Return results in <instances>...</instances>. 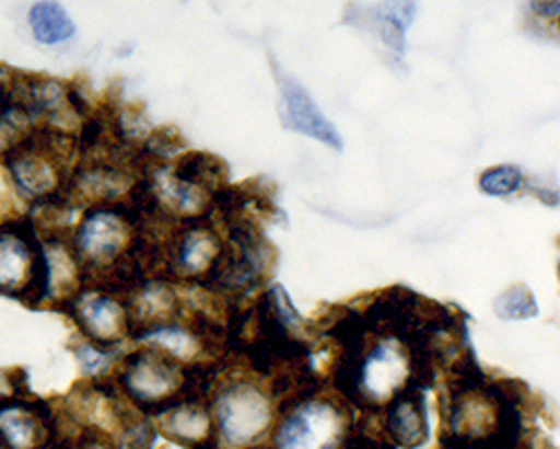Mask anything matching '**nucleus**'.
<instances>
[{
	"instance_id": "1",
	"label": "nucleus",
	"mask_w": 560,
	"mask_h": 449,
	"mask_svg": "<svg viewBox=\"0 0 560 449\" xmlns=\"http://www.w3.org/2000/svg\"><path fill=\"white\" fill-rule=\"evenodd\" d=\"M525 434L518 398L509 387L489 382L466 362L451 382L444 449H521Z\"/></svg>"
},
{
	"instance_id": "2",
	"label": "nucleus",
	"mask_w": 560,
	"mask_h": 449,
	"mask_svg": "<svg viewBox=\"0 0 560 449\" xmlns=\"http://www.w3.org/2000/svg\"><path fill=\"white\" fill-rule=\"evenodd\" d=\"M348 440L346 407L323 395L294 402L273 429V449H343Z\"/></svg>"
},
{
	"instance_id": "3",
	"label": "nucleus",
	"mask_w": 560,
	"mask_h": 449,
	"mask_svg": "<svg viewBox=\"0 0 560 449\" xmlns=\"http://www.w3.org/2000/svg\"><path fill=\"white\" fill-rule=\"evenodd\" d=\"M213 414L222 442L245 449L256 445L271 429L273 402L260 384L238 380L218 391Z\"/></svg>"
},
{
	"instance_id": "4",
	"label": "nucleus",
	"mask_w": 560,
	"mask_h": 449,
	"mask_svg": "<svg viewBox=\"0 0 560 449\" xmlns=\"http://www.w3.org/2000/svg\"><path fill=\"white\" fill-rule=\"evenodd\" d=\"M121 384L137 407L168 412L184 387V376L171 357L160 350H137L128 357Z\"/></svg>"
},
{
	"instance_id": "5",
	"label": "nucleus",
	"mask_w": 560,
	"mask_h": 449,
	"mask_svg": "<svg viewBox=\"0 0 560 449\" xmlns=\"http://www.w3.org/2000/svg\"><path fill=\"white\" fill-rule=\"evenodd\" d=\"M34 286L48 288V258L27 230H0V292L23 295Z\"/></svg>"
},
{
	"instance_id": "6",
	"label": "nucleus",
	"mask_w": 560,
	"mask_h": 449,
	"mask_svg": "<svg viewBox=\"0 0 560 449\" xmlns=\"http://www.w3.org/2000/svg\"><path fill=\"white\" fill-rule=\"evenodd\" d=\"M130 245V222L117 209L90 211L79 225L74 237V256L95 267H106L119 261Z\"/></svg>"
},
{
	"instance_id": "7",
	"label": "nucleus",
	"mask_w": 560,
	"mask_h": 449,
	"mask_svg": "<svg viewBox=\"0 0 560 449\" xmlns=\"http://www.w3.org/2000/svg\"><path fill=\"white\" fill-rule=\"evenodd\" d=\"M0 442L8 449H45L52 442V423L40 404L0 402Z\"/></svg>"
},
{
	"instance_id": "8",
	"label": "nucleus",
	"mask_w": 560,
	"mask_h": 449,
	"mask_svg": "<svg viewBox=\"0 0 560 449\" xmlns=\"http://www.w3.org/2000/svg\"><path fill=\"white\" fill-rule=\"evenodd\" d=\"M384 429L388 440L399 449H417L429 440L431 425L422 389H408L388 402Z\"/></svg>"
},
{
	"instance_id": "9",
	"label": "nucleus",
	"mask_w": 560,
	"mask_h": 449,
	"mask_svg": "<svg viewBox=\"0 0 560 449\" xmlns=\"http://www.w3.org/2000/svg\"><path fill=\"white\" fill-rule=\"evenodd\" d=\"M280 95H283V119L288 128L328 147L341 149L339 130L320 113V108L299 81L292 77H280Z\"/></svg>"
},
{
	"instance_id": "10",
	"label": "nucleus",
	"mask_w": 560,
	"mask_h": 449,
	"mask_svg": "<svg viewBox=\"0 0 560 449\" xmlns=\"http://www.w3.org/2000/svg\"><path fill=\"white\" fill-rule=\"evenodd\" d=\"M74 318L81 331L102 344H113L126 335L128 314L121 303L106 295H85L77 301Z\"/></svg>"
},
{
	"instance_id": "11",
	"label": "nucleus",
	"mask_w": 560,
	"mask_h": 449,
	"mask_svg": "<svg viewBox=\"0 0 560 449\" xmlns=\"http://www.w3.org/2000/svg\"><path fill=\"white\" fill-rule=\"evenodd\" d=\"M30 27L36 41L55 45L74 36L77 25L70 14L57 3H36L30 12Z\"/></svg>"
},
{
	"instance_id": "12",
	"label": "nucleus",
	"mask_w": 560,
	"mask_h": 449,
	"mask_svg": "<svg viewBox=\"0 0 560 449\" xmlns=\"http://www.w3.org/2000/svg\"><path fill=\"white\" fill-rule=\"evenodd\" d=\"M211 427L209 416L194 404H175L164 414V429L173 440L179 442H202Z\"/></svg>"
},
{
	"instance_id": "13",
	"label": "nucleus",
	"mask_w": 560,
	"mask_h": 449,
	"mask_svg": "<svg viewBox=\"0 0 560 449\" xmlns=\"http://www.w3.org/2000/svg\"><path fill=\"white\" fill-rule=\"evenodd\" d=\"M220 254L215 239L211 237L209 230H189L182 239V247H179V265L186 273H200V269L209 267L213 263V258Z\"/></svg>"
},
{
	"instance_id": "14",
	"label": "nucleus",
	"mask_w": 560,
	"mask_h": 449,
	"mask_svg": "<svg viewBox=\"0 0 560 449\" xmlns=\"http://www.w3.org/2000/svg\"><path fill=\"white\" fill-rule=\"evenodd\" d=\"M144 342L155 344L158 350H164V353L168 350L171 355H177V357H189L198 348L196 337L189 331H182L177 326H162V329L149 331L144 335Z\"/></svg>"
},
{
	"instance_id": "15",
	"label": "nucleus",
	"mask_w": 560,
	"mask_h": 449,
	"mask_svg": "<svg viewBox=\"0 0 560 449\" xmlns=\"http://www.w3.org/2000/svg\"><path fill=\"white\" fill-rule=\"evenodd\" d=\"M495 312L504 320H525L536 318L538 306L525 286H513L511 290L500 295V299L495 301Z\"/></svg>"
},
{
	"instance_id": "16",
	"label": "nucleus",
	"mask_w": 560,
	"mask_h": 449,
	"mask_svg": "<svg viewBox=\"0 0 560 449\" xmlns=\"http://www.w3.org/2000/svg\"><path fill=\"white\" fill-rule=\"evenodd\" d=\"M523 185V173L516 166H498L480 177V189L489 196H506L518 192Z\"/></svg>"
},
{
	"instance_id": "17",
	"label": "nucleus",
	"mask_w": 560,
	"mask_h": 449,
	"mask_svg": "<svg viewBox=\"0 0 560 449\" xmlns=\"http://www.w3.org/2000/svg\"><path fill=\"white\" fill-rule=\"evenodd\" d=\"M61 449H115V447L106 436L97 431H85L79 438L66 442Z\"/></svg>"
},
{
	"instance_id": "18",
	"label": "nucleus",
	"mask_w": 560,
	"mask_h": 449,
	"mask_svg": "<svg viewBox=\"0 0 560 449\" xmlns=\"http://www.w3.org/2000/svg\"><path fill=\"white\" fill-rule=\"evenodd\" d=\"M77 353H79L81 362H83V367H85L88 371L100 369L102 365H106V359H108V357H106L102 350H97V348H79Z\"/></svg>"
},
{
	"instance_id": "19",
	"label": "nucleus",
	"mask_w": 560,
	"mask_h": 449,
	"mask_svg": "<svg viewBox=\"0 0 560 449\" xmlns=\"http://www.w3.org/2000/svg\"><path fill=\"white\" fill-rule=\"evenodd\" d=\"M343 449H393V447L372 438H350Z\"/></svg>"
},
{
	"instance_id": "20",
	"label": "nucleus",
	"mask_w": 560,
	"mask_h": 449,
	"mask_svg": "<svg viewBox=\"0 0 560 449\" xmlns=\"http://www.w3.org/2000/svg\"><path fill=\"white\" fill-rule=\"evenodd\" d=\"M0 449H8V447H5V445H3V442H0Z\"/></svg>"
},
{
	"instance_id": "21",
	"label": "nucleus",
	"mask_w": 560,
	"mask_h": 449,
	"mask_svg": "<svg viewBox=\"0 0 560 449\" xmlns=\"http://www.w3.org/2000/svg\"><path fill=\"white\" fill-rule=\"evenodd\" d=\"M558 275H560V265H558Z\"/></svg>"
}]
</instances>
